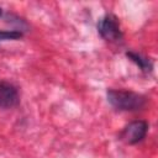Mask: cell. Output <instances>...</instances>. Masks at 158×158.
<instances>
[{
  "mask_svg": "<svg viewBox=\"0 0 158 158\" xmlns=\"http://www.w3.org/2000/svg\"><path fill=\"white\" fill-rule=\"evenodd\" d=\"M107 102L117 111L136 112L141 111L147 105V96L127 89H114L109 88L106 90Z\"/></svg>",
  "mask_w": 158,
  "mask_h": 158,
  "instance_id": "1",
  "label": "cell"
},
{
  "mask_svg": "<svg viewBox=\"0 0 158 158\" xmlns=\"http://www.w3.org/2000/svg\"><path fill=\"white\" fill-rule=\"evenodd\" d=\"M98 33L99 36L110 43H118L123 40V32L118 19L114 14H105L98 21Z\"/></svg>",
  "mask_w": 158,
  "mask_h": 158,
  "instance_id": "2",
  "label": "cell"
},
{
  "mask_svg": "<svg viewBox=\"0 0 158 158\" xmlns=\"http://www.w3.org/2000/svg\"><path fill=\"white\" fill-rule=\"evenodd\" d=\"M148 132V122L146 120H133L128 122L118 133V139L128 146L142 142Z\"/></svg>",
  "mask_w": 158,
  "mask_h": 158,
  "instance_id": "3",
  "label": "cell"
},
{
  "mask_svg": "<svg viewBox=\"0 0 158 158\" xmlns=\"http://www.w3.org/2000/svg\"><path fill=\"white\" fill-rule=\"evenodd\" d=\"M20 104V93L15 84L0 80V109L7 110Z\"/></svg>",
  "mask_w": 158,
  "mask_h": 158,
  "instance_id": "4",
  "label": "cell"
},
{
  "mask_svg": "<svg viewBox=\"0 0 158 158\" xmlns=\"http://www.w3.org/2000/svg\"><path fill=\"white\" fill-rule=\"evenodd\" d=\"M126 57L132 62L135 63L142 73L144 74H152L153 73V60L149 59L148 57L143 56L142 53H138V52H135V51H127L126 52Z\"/></svg>",
  "mask_w": 158,
  "mask_h": 158,
  "instance_id": "5",
  "label": "cell"
},
{
  "mask_svg": "<svg viewBox=\"0 0 158 158\" xmlns=\"http://www.w3.org/2000/svg\"><path fill=\"white\" fill-rule=\"evenodd\" d=\"M25 36L23 32L16 30H0V42L5 41H19Z\"/></svg>",
  "mask_w": 158,
  "mask_h": 158,
  "instance_id": "6",
  "label": "cell"
},
{
  "mask_svg": "<svg viewBox=\"0 0 158 158\" xmlns=\"http://www.w3.org/2000/svg\"><path fill=\"white\" fill-rule=\"evenodd\" d=\"M1 15H2V9L0 7V17H1Z\"/></svg>",
  "mask_w": 158,
  "mask_h": 158,
  "instance_id": "7",
  "label": "cell"
}]
</instances>
